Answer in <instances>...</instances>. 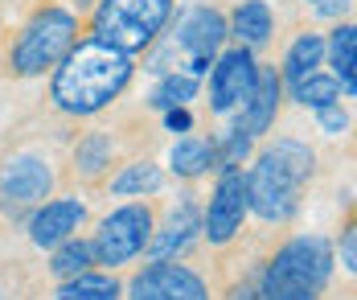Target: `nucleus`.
Wrapping results in <instances>:
<instances>
[{"mask_svg": "<svg viewBox=\"0 0 357 300\" xmlns=\"http://www.w3.org/2000/svg\"><path fill=\"white\" fill-rule=\"evenodd\" d=\"M132 82V54L107 41H74L54 70L50 99L66 115H95Z\"/></svg>", "mask_w": 357, "mask_h": 300, "instance_id": "1", "label": "nucleus"}, {"mask_svg": "<svg viewBox=\"0 0 357 300\" xmlns=\"http://www.w3.org/2000/svg\"><path fill=\"white\" fill-rule=\"evenodd\" d=\"M312 177V149L300 140H275L259 152L247 173V210L263 223H287L300 210V193Z\"/></svg>", "mask_w": 357, "mask_h": 300, "instance_id": "2", "label": "nucleus"}, {"mask_svg": "<svg viewBox=\"0 0 357 300\" xmlns=\"http://www.w3.org/2000/svg\"><path fill=\"white\" fill-rule=\"evenodd\" d=\"M333 276V247L321 234H300L275 251L259 276V300H317Z\"/></svg>", "mask_w": 357, "mask_h": 300, "instance_id": "3", "label": "nucleus"}, {"mask_svg": "<svg viewBox=\"0 0 357 300\" xmlns=\"http://www.w3.org/2000/svg\"><path fill=\"white\" fill-rule=\"evenodd\" d=\"M173 17V0H103L95 13V41L123 54H140L160 38Z\"/></svg>", "mask_w": 357, "mask_h": 300, "instance_id": "4", "label": "nucleus"}, {"mask_svg": "<svg viewBox=\"0 0 357 300\" xmlns=\"http://www.w3.org/2000/svg\"><path fill=\"white\" fill-rule=\"evenodd\" d=\"M78 41V21L66 8H41L33 21L21 29V38L13 45V70L17 75H45L50 66H58Z\"/></svg>", "mask_w": 357, "mask_h": 300, "instance_id": "5", "label": "nucleus"}, {"mask_svg": "<svg viewBox=\"0 0 357 300\" xmlns=\"http://www.w3.org/2000/svg\"><path fill=\"white\" fill-rule=\"evenodd\" d=\"M152 239V214L148 206L132 202V206H119L111 210L107 218L99 223V234H95V263H107V267H119V263L136 260Z\"/></svg>", "mask_w": 357, "mask_h": 300, "instance_id": "6", "label": "nucleus"}, {"mask_svg": "<svg viewBox=\"0 0 357 300\" xmlns=\"http://www.w3.org/2000/svg\"><path fill=\"white\" fill-rule=\"evenodd\" d=\"M255 82H259V62H255V54H250L247 45L226 50V54L218 58L214 75H210V107H214L218 115L238 112L250 99Z\"/></svg>", "mask_w": 357, "mask_h": 300, "instance_id": "7", "label": "nucleus"}, {"mask_svg": "<svg viewBox=\"0 0 357 300\" xmlns=\"http://www.w3.org/2000/svg\"><path fill=\"white\" fill-rule=\"evenodd\" d=\"M222 41H226V21H222V13H214V8H189L185 21H181V29H177V41H173L169 50H181L189 75L197 78V75L210 70V62L218 58Z\"/></svg>", "mask_w": 357, "mask_h": 300, "instance_id": "8", "label": "nucleus"}, {"mask_svg": "<svg viewBox=\"0 0 357 300\" xmlns=\"http://www.w3.org/2000/svg\"><path fill=\"white\" fill-rule=\"evenodd\" d=\"M128 297L132 300H210V292H206L202 276L189 271L185 263L156 260V263H148L144 271H136Z\"/></svg>", "mask_w": 357, "mask_h": 300, "instance_id": "9", "label": "nucleus"}, {"mask_svg": "<svg viewBox=\"0 0 357 300\" xmlns=\"http://www.w3.org/2000/svg\"><path fill=\"white\" fill-rule=\"evenodd\" d=\"M243 218H247V177H243V169H222L210 210L202 218V234L210 243H230L238 234Z\"/></svg>", "mask_w": 357, "mask_h": 300, "instance_id": "10", "label": "nucleus"}, {"mask_svg": "<svg viewBox=\"0 0 357 300\" xmlns=\"http://www.w3.org/2000/svg\"><path fill=\"white\" fill-rule=\"evenodd\" d=\"M50 189H54L50 165L37 160V156H17L0 173V206L8 214H25V210H37L50 197Z\"/></svg>", "mask_w": 357, "mask_h": 300, "instance_id": "11", "label": "nucleus"}, {"mask_svg": "<svg viewBox=\"0 0 357 300\" xmlns=\"http://www.w3.org/2000/svg\"><path fill=\"white\" fill-rule=\"evenodd\" d=\"M82 218H86V210H82L78 197L41 202L33 210V218H29V239H33L37 247H58V243L74 239V230L82 226Z\"/></svg>", "mask_w": 357, "mask_h": 300, "instance_id": "12", "label": "nucleus"}, {"mask_svg": "<svg viewBox=\"0 0 357 300\" xmlns=\"http://www.w3.org/2000/svg\"><path fill=\"white\" fill-rule=\"evenodd\" d=\"M197 230H202V214H197V206H193L189 197H181L177 206L169 210L165 226L148 239L152 260H173V255H185V251L197 243Z\"/></svg>", "mask_w": 357, "mask_h": 300, "instance_id": "13", "label": "nucleus"}, {"mask_svg": "<svg viewBox=\"0 0 357 300\" xmlns=\"http://www.w3.org/2000/svg\"><path fill=\"white\" fill-rule=\"evenodd\" d=\"M280 87H284V78L275 75V70H259V82H255L250 99L238 107V123L234 128L247 132L250 140L263 136L275 123V115H280Z\"/></svg>", "mask_w": 357, "mask_h": 300, "instance_id": "14", "label": "nucleus"}, {"mask_svg": "<svg viewBox=\"0 0 357 300\" xmlns=\"http://www.w3.org/2000/svg\"><path fill=\"white\" fill-rule=\"evenodd\" d=\"M328 62H333V78L345 95L357 91V29L354 25H337L328 38Z\"/></svg>", "mask_w": 357, "mask_h": 300, "instance_id": "15", "label": "nucleus"}, {"mask_svg": "<svg viewBox=\"0 0 357 300\" xmlns=\"http://www.w3.org/2000/svg\"><path fill=\"white\" fill-rule=\"evenodd\" d=\"M230 29H234L238 45H247V50L263 45V41L271 38V8L263 0H243L234 8V17H230Z\"/></svg>", "mask_w": 357, "mask_h": 300, "instance_id": "16", "label": "nucleus"}, {"mask_svg": "<svg viewBox=\"0 0 357 300\" xmlns=\"http://www.w3.org/2000/svg\"><path fill=\"white\" fill-rule=\"evenodd\" d=\"M324 62V38L321 33H304V38H296L291 41V50H287V58H284V75L291 87L296 82H304L308 75H317V66Z\"/></svg>", "mask_w": 357, "mask_h": 300, "instance_id": "17", "label": "nucleus"}, {"mask_svg": "<svg viewBox=\"0 0 357 300\" xmlns=\"http://www.w3.org/2000/svg\"><path fill=\"white\" fill-rule=\"evenodd\" d=\"M169 165L177 177H197L206 169H214V140H197V136H185L173 144L169 152Z\"/></svg>", "mask_w": 357, "mask_h": 300, "instance_id": "18", "label": "nucleus"}, {"mask_svg": "<svg viewBox=\"0 0 357 300\" xmlns=\"http://www.w3.org/2000/svg\"><path fill=\"white\" fill-rule=\"evenodd\" d=\"M58 300H119V284L103 271H82L58 288Z\"/></svg>", "mask_w": 357, "mask_h": 300, "instance_id": "19", "label": "nucleus"}, {"mask_svg": "<svg viewBox=\"0 0 357 300\" xmlns=\"http://www.w3.org/2000/svg\"><path fill=\"white\" fill-rule=\"evenodd\" d=\"M91 263H95V247L86 239H66V243H58V251L50 260V271L62 276V280H70V276L91 271Z\"/></svg>", "mask_w": 357, "mask_h": 300, "instance_id": "20", "label": "nucleus"}, {"mask_svg": "<svg viewBox=\"0 0 357 300\" xmlns=\"http://www.w3.org/2000/svg\"><path fill=\"white\" fill-rule=\"evenodd\" d=\"M197 95V78L193 75H160V82H156V91H152V107H160V112H173V107H185L189 99Z\"/></svg>", "mask_w": 357, "mask_h": 300, "instance_id": "21", "label": "nucleus"}, {"mask_svg": "<svg viewBox=\"0 0 357 300\" xmlns=\"http://www.w3.org/2000/svg\"><path fill=\"white\" fill-rule=\"evenodd\" d=\"M160 181H165L160 169L148 165V160H140V165H128V169L111 181V193H119V197H132V193H156Z\"/></svg>", "mask_w": 357, "mask_h": 300, "instance_id": "22", "label": "nucleus"}, {"mask_svg": "<svg viewBox=\"0 0 357 300\" xmlns=\"http://www.w3.org/2000/svg\"><path fill=\"white\" fill-rule=\"evenodd\" d=\"M291 95L304 103V107H328V103H337L341 99V87H337V78L333 75H308L304 82H296L291 87Z\"/></svg>", "mask_w": 357, "mask_h": 300, "instance_id": "23", "label": "nucleus"}, {"mask_svg": "<svg viewBox=\"0 0 357 300\" xmlns=\"http://www.w3.org/2000/svg\"><path fill=\"white\" fill-rule=\"evenodd\" d=\"M107 156H111V140L103 136V132L86 136V140L78 144V152H74V160L82 165V173H99V169L107 165Z\"/></svg>", "mask_w": 357, "mask_h": 300, "instance_id": "24", "label": "nucleus"}, {"mask_svg": "<svg viewBox=\"0 0 357 300\" xmlns=\"http://www.w3.org/2000/svg\"><path fill=\"white\" fill-rule=\"evenodd\" d=\"M247 152H250V136H247V132H238V128H234V132L226 136V144H222V149L214 144V160H222V169H238Z\"/></svg>", "mask_w": 357, "mask_h": 300, "instance_id": "25", "label": "nucleus"}, {"mask_svg": "<svg viewBox=\"0 0 357 300\" xmlns=\"http://www.w3.org/2000/svg\"><path fill=\"white\" fill-rule=\"evenodd\" d=\"M317 112H321V128H324V132H333V136L349 128V115L341 112L337 103H328V107H317Z\"/></svg>", "mask_w": 357, "mask_h": 300, "instance_id": "26", "label": "nucleus"}, {"mask_svg": "<svg viewBox=\"0 0 357 300\" xmlns=\"http://www.w3.org/2000/svg\"><path fill=\"white\" fill-rule=\"evenodd\" d=\"M341 267H345V271L357 267V230L354 226H345V239H341Z\"/></svg>", "mask_w": 357, "mask_h": 300, "instance_id": "27", "label": "nucleus"}, {"mask_svg": "<svg viewBox=\"0 0 357 300\" xmlns=\"http://www.w3.org/2000/svg\"><path fill=\"white\" fill-rule=\"evenodd\" d=\"M165 123H169V132H189L193 128V119L185 107H173V112H165Z\"/></svg>", "mask_w": 357, "mask_h": 300, "instance_id": "28", "label": "nucleus"}, {"mask_svg": "<svg viewBox=\"0 0 357 300\" xmlns=\"http://www.w3.org/2000/svg\"><path fill=\"white\" fill-rule=\"evenodd\" d=\"M349 4H354V0H312V8H317L321 17H341Z\"/></svg>", "mask_w": 357, "mask_h": 300, "instance_id": "29", "label": "nucleus"}]
</instances>
